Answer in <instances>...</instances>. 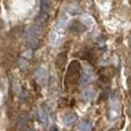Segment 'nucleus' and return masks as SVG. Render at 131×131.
<instances>
[{"instance_id": "nucleus-1", "label": "nucleus", "mask_w": 131, "mask_h": 131, "mask_svg": "<svg viewBox=\"0 0 131 131\" xmlns=\"http://www.w3.org/2000/svg\"><path fill=\"white\" fill-rule=\"evenodd\" d=\"M40 27L39 26H30L26 31V39L28 45L34 48L38 47L40 37Z\"/></svg>"}, {"instance_id": "nucleus-2", "label": "nucleus", "mask_w": 131, "mask_h": 131, "mask_svg": "<svg viewBox=\"0 0 131 131\" xmlns=\"http://www.w3.org/2000/svg\"><path fill=\"white\" fill-rule=\"evenodd\" d=\"M64 34H65V29L55 25L52 32L50 34V42L52 45H59L61 42V40L63 39Z\"/></svg>"}, {"instance_id": "nucleus-3", "label": "nucleus", "mask_w": 131, "mask_h": 131, "mask_svg": "<svg viewBox=\"0 0 131 131\" xmlns=\"http://www.w3.org/2000/svg\"><path fill=\"white\" fill-rule=\"evenodd\" d=\"M120 114V104L116 98L112 99L111 105H110V119L114 120L119 116Z\"/></svg>"}, {"instance_id": "nucleus-4", "label": "nucleus", "mask_w": 131, "mask_h": 131, "mask_svg": "<svg viewBox=\"0 0 131 131\" xmlns=\"http://www.w3.org/2000/svg\"><path fill=\"white\" fill-rule=\"evenodd\" d=\"M92 77H93V69L90 66H86L85 69H84L83 72H82L81 77H80L79 84L82 86V87L88 86L89 83L92 81Z\"/></svg>"}, {"instance_id": "nucleus-5", "label": "nucleus", "mask_w": 131, "mask_h": 131, "mask_svg": "<svg viewBox=\"0 0 131 131\" xmlns=\"http://www.w3.org/2000/svg\"><path fill=\"white\" fill-rule=\"evenodd\" d=\"M17 125L20 131H31V126L29 123V115L27 112H23L20 114Z\"/></svg>"}, {"instance_id": "nucleus-6", "label": "nucleus", "mask_w": 131, "mask_h": 131, "mask_svg": "<svg viewBox=\"0 0 131 131\" xmlns=\"http://www.w3.org/2000/svg\"><path fill=\"white\" fill-rule=\"evenodd\" d=\"M38 116L39 118L40 123L43 125L45 127H46L48 125V112L46 111V105H45L39 108V112H38Z\"/></svg>"}, {"instance_id": "nucleus-7", "label": "nucleus", "mask_w": 131, "mask_h": 131, "mask_svg": "<svg viewBox=\"0 0 131 131\" xmlns=\"http://www.w3.org/2000/svg\"><path fill=\"white\" fill-rule=\"evenodd\" d=\"M62 120H63L64 124L67 125V126L73 125L76 122V120H77V114L71 112H66L65 114L63 115V117H62Z\"/></svg>"}, {"instance_id": "nucleus-8", "label": "nucleus", "mask_w": 131, "mask_h": 131, "mask_svg": "<svg viewBox=\"0 0 131 131\" xmlns=\"http://www.w3.org/2000/svg\"><path fill=\"white\" fill-rule=\"evenodd\" d=\"M46 78V69L45 67H39L36 71V79L39 84H42Z\"/></svg>"}, {"instance_id": "nucleus-9", "label": "nucleus", "mask_w": 131, "mask_h": 131, "mask_svg": "<svg viewBox=\"0 0 131 131\" xmlns=\"http://www.w3.org/2000/svg\"><path fill=\"white\" fill-rule=\"evenodd\" d=\"M94 97H95V91L93 90L91 87H87L86 89H84V91L82 92V99L85 102L92 101Z\"/></svg>"}, {"instance_id": "nucleus-10", "label": "nucleus", "mask_w": 131, "mask_h": 131, "mask_svg": "<svg viewBox=\"0 0 131 131\" xmlns=\"http://www.w3.org/2000/svg\"><path fill=\"white\" fill-rule=\"evenodd\" d=\"M93 127V123L89 120H84L79 124V130L80 131H91Z\"/></svg>"}, {"instance_id": "nucleus-11", "label": "nucleus", "mask_w": 131, "mask_h": 131, "mask_svg": "<svg viewBox=\"0 0 131 131\" xmlns=\"http://www.w3.org/2000/svg\"><path fill=\"white\" fill-rule=\"evenodd\" d=\"M65 10L68 12V13L70 14V15H76V14H79L80 12H81V10L79 9V7L74 6V5H70V6H68Z\"/></svg>"}, {"instance_id": "nucleus-12", "label": "nucleus", "mask_w": 131, "mask_h": 131, "mask_svg": "<svg viewBox=\"0 0 131 131\" xmlns=\"http://www.w3.org/2000/svg\"><path fill=\"white\" fill-rule=\"evenodd\" d=\"M80 20H81V22H82L84 25H87V26H90V25L92 24V20H91V18H90L88 15L82 16V17L80 18Z\"/></svg>"}, {"instance_id": "nucleus-13", "label": "nucleus", "mask_w": 131, "mask_h": 131, "mask_svg": "<svg viewBox=\"0 0 131 131\" xmlns=\"http://www.w3.org/2000/svg\"><path fill=\"white\" fill-rule=\"evenodd\" d=\"M22 56H23V58H27V59H31L33 57V50L32 49H28L27 51L22 54Z\"/></svg>"}]
</instances>
